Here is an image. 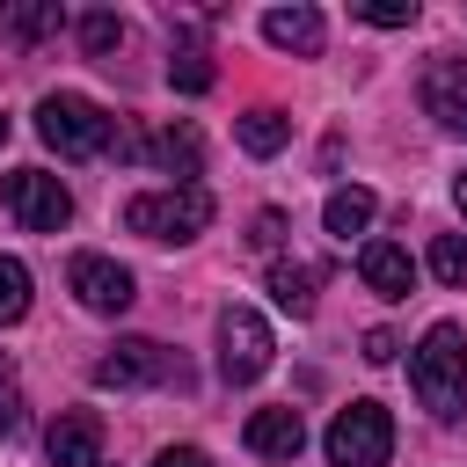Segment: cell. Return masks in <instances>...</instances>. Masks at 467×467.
I'll list each match as a JSON object with an SVG mask.
<instances>
[{
    "mask_svg": "<svg viewBox=\"0 0 467 467\" xmlns=\"http://www.w3.org/2000/svg\"><path fill=\"white\" fill-rule=\"evenodd\" d=\"M409 379H416V401L438 423H460V409H467V328L460 321H431L416 358H409Z\"/></svg>",
    "mask_w": 467,
    "mask_h": 467,
    "instance_id": "6da1fadb",
    "label": "cell"
},
{
    "mask_svg": "<svg viewBox=\"0 0 467 467\" xmlns=\"http://www.w3.org/2000/svg\"><path fill=\"white\" fill-rule=\"evenodd\" d=\"M36 131H44V146L66 153V161H95V153H109L117 117H109L102 102H88V95H44V102H36Z\"/></svg>",
    "mask_w": 467,
    "mask_h": 467,
    "instance_id": "7a4b0ae2",
    "label": "cell"
},
{
    "mask_svg": "<svg viewBox=\"0 0 467 467\" xmlns=\"http://www.w3.org/2000/svg\"><path fill=\"white\" fill-rule=\"evenodd\" d=\"M124 226L146 241H197L212 226V190L204 182H175V190H146L124 204Z\"/></svg>",
    "mask_w": 467,
    "mask_h": 467,
    "instance_id": "3957f363",
    "label": "cell"
},
{
    "mask_svg": "<svg viewBox=\"0 0 467 467\" xmlns=\"http://www.w3.org/2000/svg\"><path fill=\"white\" fill-rule=\"evenodd\" d=\"M387 452H394V416L379 401L336 409V423H328V467H387Z\"/></svg>",
    "mask_w": 467,
    "mask_h": 467,
    "instance_id": "277c9868",
    "label": "cell"
},
{
    "mask_svg": "<svg viewBox=\"0 0 467 467\" xmlns=\"http://www.w3.org/2000/svg\"><path fill=\"white\" fill-rule=\"evenodd\" d=\"M270 372V321L248 314V306H226L219 314V379L226 387H248Z\"/></svg>",
    "mask_w": 467,
    "mask_h": 467,
    "instance_id": "5b68a950",
    "label": "cell"
},
{
    "mask_svg": "<svg viewBox=\"0 0 467 467\" xmlns=\"http://www.w3.org/2000/svg\"><path fill=\"white\" fill-rule=\"evenodd\" d=\"M0 197H7V212H15L29 234H58V226L73 219L66 182H58V175H44V168H15V175L0 182Z\"/></svg>",
    "mask_w": 467,
    "mask_h": 467,
    "instance_id": "8992f818",
    "label": "cell"
},
{
    "mask_svg": "<svg viewBox=\"0 0 467 467\" xmlns=\"http://www.w3.org/2000/svg\"><path fill=\"white\" fill-rule=\"evenodd\" d=\"M88 379H95V387H146V379H175V387H182V358H168V350L146 343V336H124V343H109V350L95 358Z\"/></svg>",
    "mask_w": 467,
    "mask_h": 467,
    "instance_id": "52a82bcc",
    "label": "cell"
},
{
    "mask_svg": "<svg viewBox=\"0 0 467 467\" xmlns=\"http://www.w3.org/2000/svg\"><path fill=\"white\" fill-rule=\"evenodd\" d=\"M66 285H73V299H80L88 314H124V306L139 299L131 270L109 263V255H73V263H66Z\"/></svg>",
    "mask_w": 467,
    "mask_h": 467,
    "instance_id": "ba28073f",
    "label": "cell"
},
{
    "mask_svg": "<svg viewBox=\"0 0 467 467\" xmlns=\"http://www.w3.org/2000/svg\"><path fill=\"white\" fill-rule=\"evenodd\" d=\"M423 109L445 131H467V51H438L423 66Z\"/></svg>",
    "mask_w": 467,
    "mask_h": 467,
    "instance_id": "9c48e42d",
    "label": "cell"
},
{
    "mask_svg": "<svg viewBox=\"0 0 467 467\" xmlns=\"http://www.w3.org/2000/svg\"><path fill=\"white\" fill-rule=\"evenodd\" d=\"M44 452H51V467H95V452H102V416H95V409H66V416L51 423V438H44Z\"/></svg>",
    "mask_w": 467,
    "mask_h": 467,
    "instance_id": "30bf717a",
    "label": "cell"
},
{
    "mask_svg": "<svg viewBox=\"0 0 467 467\" xmlns=\"http://www.w3.org/2000/svg\"><path fill=\"white\" fill-rule=\"evenodd\" d=\"M358 277H365L379 299H409L416 263H409V248H401V241H365V248H358Z\"/></svg>",
    "mask_w": 467,
    "mask_h": 467,
    "instance_id": "8fae6325",
    "label": "cell"
},
{
    "mask_svg": "<svg viewBox=\"0 0 467 467\" xmlns=\"http://www.w3.org/2000/svg\"><path fill=\"white\" fill-rule=\"evenodd\" d=\"M241 438H248V452H263V460H299L306 423H299V409H255Z\"/></svg>",
    "mask_w": 467,
    "mask_h": 467,
    "instance_id": "7c38bea8",
    "label": "cell"
},
{
    "mask_svg": "<svg viewBox=\"0 0 467 467\" xmlns=\"http://www.w3.org/2000/svg\"><path fill=\"white\" fill-rule=\"evenodd\" d=\"M321 277H328V263H270V299H277L292 321H306V314H314Z\"/></svg>",
    "mask_w": 467,
    "mask_h": 467,
    "instance_id": "4fadbf2b",
    "label": "cell"
},
{
    "mask_svg": "<svg viewBox=\"0 0 467 467\" xmlns=\"http://www.w3.org/2000/svg\"><path fill=\"white\" fill-rule=\"evenodd\" d=\"M263 36H270L277 51L314 58V51H321V15H314V7H270V15H263Z\"/></svg>",
    "mask_w": 467,
    "mask_h": 467,
    "instance_id": "5bb4252c",
    "label": "cell"
},
{
    "mask_svg": "<svg viewBox=\"0 0 467 467\" xmlns=\"http://www.w3.org/2000/svg\"><path fill=\"white\" fill-rule=\"evenodd\" d=\"M146 161H161L168 175H182V182H190V175L204 168V139H197L190 124H168V131H153V139H146Z\"/></svg>",
    "mask_w": 467,
    "mask_h": 467,
    "instance_id": "9a60e30c",
    "label": "cell"
},
{
    "mask_svg": "<svg viewBox=\"0 0 467 467\" xmlns=\"http://www.w3.org/2000/svg\"><path fill=\"white\" fill-rule=\"evenodd\" d=\"M372 212H379V197L350 182V190H336V197L321 204V226H328L336 241H350V234H365V226H372Z\"/></svg>",
    "mask_w": 467,
    "mask_h": 467,
    "instance_id": "2e32d148",
    "label": "cell"
},
{
    "mask_svg": "<svg viewBox=\"0 0 467 467\" xmlns=\"http://www.w3.org/2000/svg\"><path fill=\"white\" fill-rule=\"evenodd\" d=\"M168 80H175L182 95H204V88H212V58H204L197 36H175V51H168Z\"/></svg>",
    "mask_w": 467,
    "mask_h": 467,
    "instance_id": "e0dca14e",
    "label": "cell"
},
{
    "mask_svg": "<svg viewBox=\"0 0 467 467\" xmlns=\"http://www.w3.org/2000/svg\"><path fill=\"white\" fill-rule=\"evenodd\" d=\"M285 139H292V124H285L277 109H248V117H241V146H248L255 161H270Z\"/></svg>",
    "mask_w": 467,
    "mask_h": 467,
    "instance_id": "ac0fdd59",
    "label": "cell"
},
{
    "mask_svg": "<svg viewBox=\"0 0 467 467\" xmlns=\"http://www.w3.org/2000/svg\"><path fill=\"white\" fill-rule=\"evenodd\" d=\"M58 7H0V36H15V44H36V36H58Z\"/></svg>",
    "mask_w": 467,
    "mask_h": 467,
    "instance_id": "d6986e66",
    "label": "cell"
},
{
    "mask_svg": "<svg viewBox=\"0 0 467 467\" xmlns=\"http://www.w3.org/2000/svg\"><path fill=\"white\" fill-rule=\"evenodd\" d=\"M22 314H29V263L0 255V328H15Z\"/></svg>",
    "mask_w": 467,
    "mask_h": 467,
    "instance_id": "ffe728a7",
    "label": "cell"
},
{
    "mask_svg": "<svg viewBox=\"0 0 467 467\" xmlns=\"http://www.w3.org/2000/svg\"><path fill=\"white\" fill-rule=\"evenodd\" d=\"M431 277L438 285H467V234H438L431 241Z\"/></svg>",
    "mask_w": 467,
    "mask_h": 467,
    "instance_id": "44dd1931",
    "label": "cell"
},
{
    "mask_svg": "<svg viewBox=\"0 0 467 467\" xmlns=\"http://www.w3.org/2000/svg\"><path fill=\"white\" fill-rule=\"evenodd\" d=\"M80 44H88V51H95V58H109V51H117V44H124V22H117V15H102V7H95V15H80Z\"/></svg>",
    "mask_w": 467,
    "mask_h": 467,
    "instance_id": "7402d4cb",
    "label": "cell"
},
{
    "mask_svg": "<svg viewBox=\"0 0 467 467\" xmlns=\"http://www.w3.org/2000/svg\"><path fill=\"white\" fill-rule=\"evenodd\" d=\"M22 431V387H15V372L0 365V438H15Z\"/></svg>",
    "mask_w": 467,
    "mask_h": 467,
    "instance_id": "603a6c76",
    "label": "cell"
},
{
    "mask_svg": "<svg viewBox=\"0 0 467 467\" xmlns=\"http://www.w3.org/2000/svg\"><path fill=\"white\" fill-rule=\"evenodd\" d=\"M350 15L372 22V29H409V22H416V0H409V7H401V0H394V7H350Z\"/></svg>",
    "mask_w": 467,
    "mask_h": 467,
    "instance_id": "cb8c5ba5",
    "label": "cell"
},
{
    "mask_svg": "<svg viewBox=\"0 0 467 467\" xmlns=\"http://www.w3.org/2000/svg\"><path fill=\"white\" fill-rule=\"evenodd\" d=\"M277 241H285V212H255V234H248V248H263V255H270Z\"/></svg>",
    "mask_w": 467,
    "mask_h": 467,
    "instance_id": "d4e9b609",
    "label": "cell"
},
{
    "mask_svg": "<svg viewBox=\"0 0 467 467\" xmlns=\"http://www.w3.org/2000/svg\"><path fill=\"white\" fill-rule=\"evenodd\" d=\"M394 350H401V343H394V328H365V358H372V365H387Z\"/></svg>",
    "mask_w": 467,
    "mask_h": 467,
    "instance_id": "484cf974",
    "label": "cell"
},
{
    "mask_svg": "<svg viewBox=\"0 0 467 467\" xmlns=\"http://www.w3.org/2000/svg\"><path fill=\"white\" fill-rule=\"evenodd\" d=\"M153 467H212V460H204V452H197V445H168V452H161V460H153Z\"/></svg>",
    "mask_w": 467,
    "mask_h": 467,
    "instance_id": "4316f807",
    "label": "cell"
},
{
    "mask_svg": "<svg viewBox=\"0 0 467 467\" xmlns=\"http://www.w3.org/2000/svg\"><path fill=\"white\" fill-rule=\"evenodd\" d=\"M460 212H467V175H460Z\"/></svg>",
    "mask_w": 467,
    "mask_h": 467,
    "instance_id": "83f0119b",
    "label": "cell"
},
{
    "mask_svg": "<svg viewBox=\"0 0 467 467\" xmlns=\"http://www.w3.org/2000/svg\"><path fill=\"white\" fill-rule=\"evenodd\" d=\"M0 139H7V117H0Z\"/></svg>",
    "mask_w": 467,
    "mask_h": 467,
    "instance_id": "f1b7e54d",
    "label": "cell"
}]
</instances>
